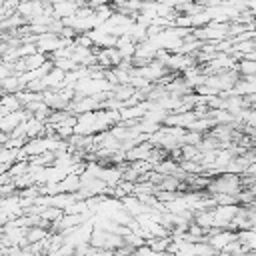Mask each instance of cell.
I'll list each match as a JSON object with an SVG mask.
<instances>
[{
    "instance_id": "6da1fadb",
    "label": "cell",
    "mask_w": 256,
    "mask_h": 256,
    "mask_svg": "<svg viewBox=\"0 0 256 256\" xmlns=\"http://www.w3.org/2000/svg\"><path fill=\"white\" fill-rule=\"evenodd\" d=\"M30 114L24 110V108H18V110H10V112H6L4 116H0V130L2 132H6V134H10L22 120H26Z\"/></svg>"
},
{
    "instance_id": "7a4b0ae2",
    "label": "cell",
    "mask_w": 256,
    "mask_h": 256,
    "mask_svg": "<svg viewBox=\"0 0 256 256\" xmlns=\"http://www.w3.org/2000/svg\"><path fill=\"white\" fill-rule=\"evenodd\" d=\"M2 94H4V92H2V86H0V96H2Z\"/></svg>"
}]
</instances>
